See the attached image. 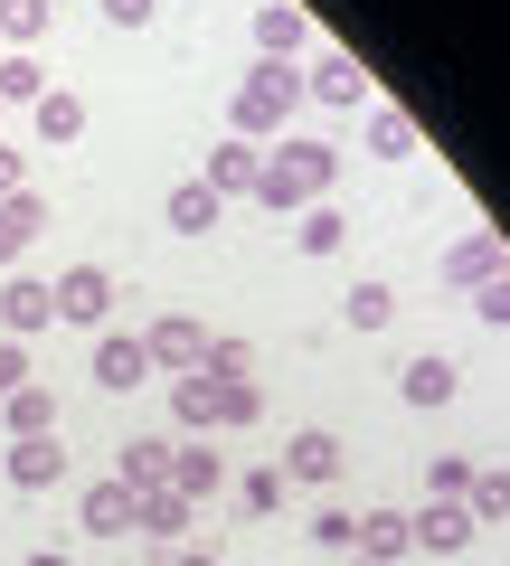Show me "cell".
Segmentation results:
<instances>
[{
    "label": "cell",
    "instance_id": "25",
    "mask_svg": "<svg viewBox=\"0 0 510 566\" xmlns=\"http://www.w3.org/2000/svg\"><path fill=\"white\" fill-rule=\"evenodd\" d=\"M39 133H48V142H76V133H85V95L48 85V95H39Z\"/></svg>",
    "mask_w": 510,
    "mask_h": 566
},
{
    "label": "cell",
    "instance_id": "39",
    "mask_svg": "<svg viewBox=\"0 0 510 566\" xmlns=\"http://www.w3.org/2000/svg\"><path fill=\"white\" fill-rule=\"evenodd\" d=\"M0 199H20V151L0 142Z\"/></svg>",
    "mask_w": 510,
    "mask_h": 566
},
{
    "label": "cell",
    "instance_id": "6",
    "mask_svg": "<svg viewBox=\"0 0 510 566\" xmlns=\"http://www.w3.org/2000/svg\"><path fill=\"white\" fill-rule=\"evenodd\" d=\"M407 547H426V557H454V547H472V510L464 501H426L407 520Z\"/></svg>",
    "mask_w": 510,
    "mask_h": 566
},
{
    "label": "cell",
    "instance_id": "20",
    "mask_svg": "<svg viewBox=\"0 0 510 566\" xmlns=\"http://www.w3.org/2000/svg\"><path fill=\"white\" fill-rule=\"evenodd\" d=\"M341 237H350V218L331 199H312L303 218H293V245H303V255H341Z\"/></svg>",
    "mask_w": 510,
    "mask_h": 566
},
{
    "label": "cell",
    "instance_id": "37",
    "mask_svg": "<svg viewBox=\"0 0 510 566\" xmlns=\"http://www.w3.org/2000/svg\"><path fill=\"white\" fill-rule=\"evenodd\" d=\"M312 538H322V547H341V557H350V510H322V520H312Z\"/></svg>",
    "mask_w": 510,
    "mask_h": 566
},
{
    "label": "cell",
    "instance_id": "12",
    "mask_svg": "<svg viewBox=\"0 0 510 566\" xmlns=\"http://www.w3.org/2000/svg\"><path fill=\"white\" fill-rule=\"evenodd\" d=\"M303 85H312L322 104H368V76H360V57H341V48H322Z\"/></svg>",
    "mask_w": 510,
    "mask_h": 566
},
{
    "label": "cell",
    "instance_id": "10",
    "mask_svg": "<svg viewBox=\"0 0 510 566\" xmlns=\"http://www.w3.org/2000/svg\"><path fill=\"white\" fill-rule=\"evenodd\" d=\"M350 557H368V566L407 557V510H368V520H350Z\"/></svg>",
    "mask_w": 510,
    "mask_h": 566
},
{
    "label": "cell",
    "instance_id": "16",
    "mask_svg": "<svg viewBox=\"0 0 510 566\" xmlns=\"http://www.w3.org/2000/svg\"><path fill=\"white\" fill-rule=\"evenodd\" d=\"M256 39H266V57H284V66H293V48L312 39V20L293 10V0H266V10H256Z\"/></svg>",
    "mask_w": 510,
    "mask_h": 566
},
{
    "label": "cell",
    "instance_id": "31",
    "mask_svg": "<svg viewBox=\"0 0 510 566\" xmlns=\"http://www.w3.org/2000/svg\"><path fill=\"white\" fill-rule=\"evenodd\" d=\"M368 151H388V161H397V151H416V123L397 114V104H378V114H368Z\"/></svg>",
    "mask_w": 510,
    "mask_h": 566
},
{
    "label": "cell",
    "instance_id": "15",
    "mask_svg": "<svg viewBox=\"0 0 510 566\" xmlns=\"http://www.w3.org/2000/svg\"><path fill=\"white\" fill-rule=\"evenodd\" d=\"M39 227H48V208L29 199V189H20V199H0V274L29 255V237H39Z\"/></svg>",
    "mask_w": 510,
    "mask_h": 566
},
{
    "label": "cell",
    "instance_id": "17",
    "mask_svg": "<svg viewBox=\"0 0 510 566\" xmlns=\"http://www.w3.org/2000/svg\"><path fill=\"white\" fill-rule=\"evenodd\" d=\"M0 416H10V444H20V434H48V424H58V387H10Z\"/></svg>",
    "mask_w": 510,
    "mask_h": 566
},
{
    "label": "cell",
    "instance_id": "33",
    "mask_svg": "<svg viewBox=\"0 0 510 566\" xmlns=\"http://www.w3.org/2000/svg\"><path fill=\"white\" fill-rule=\"evenodd\" d=\"M237 501L256 510V520H266V510H284V472H274V463H266V472H246V482H237Z\"/></svg>",
    "mask_w": 510,
    "mask_h": 566
},
{
    "label": "cell",
    "instance_id": "13",
    "mask_svg": "<svg viewBox=\"0 0 510 566\" xmlns=\"http://www.w3.org/2000/svg\"><path fill=\"white\" fill-rule=\"evenodd\" d=\"M218 189H208V180H180V189H170V199H162V227H180V237H208V227H218Z\"/></svg>",
    "mask_w": 510,
    "mask_h": 566
},
{
    "label": "cell",
    "instance_id": "42",
    "mask_svg": "<svg viewBox=\"0 0 510 566\" xmlns=\"http://www.w3.org/2000/svg\"><path fill=\"white\" fill-rule=\"evenodd\" d=\"M350 566H368V557H350Z\"/></svg>",
    "mask_w": 510,
    "mask_h": 566
},
{
    "label": "cell",
    "instance_id": "29",
    "mask_svg": "<svg viewBox=\"0 0 510 566\" xmlns=\"http://www.w3.org/2000/svg\"><path fill=\"white\" fill-rule=\"evenodd\" d=\"M48 20H58V10H48V0H0V39H10V48L48 39Z\"/></svg>",
    "mask_w": 510,
    "mask_h": 566
},
{
    "label": "cell",
    "instance_id": "36",
    "mask_svg": "<svg viewBox=\"0 0 510 566\" xmlns=\"http://www.w3.org/2000/svg\"><path fill=\"white\" fill-rule=\"evenodd\" d=\"M10 387H29V349L20 340H0V397H10Z\"/></svg>",
    "mask_w": 510,
    "mask_h": 566
},
{
    "label": "cell",
    "instance_id": "27",
    "mask_svg": "<svg viewBox=\"0 0 510 566\" xmlns=\"http://www.w3.org/2000/svg\"><path fill=\"white\" fill-rule=\"evenodd\" d=\"M170 416H180V424H218V378H199V368H189V378L170 387Z\"/></svg>",
    "mask_w": 510,
    "mask_h": 566
},
{
    "label": "cell",
    "instance_id": "41",
    "mask_svg": "<svg viewBox=\"0 0 510 566\" xmlns=\"http://www.w3.org/2000/svg\"><path fill=\"white\" fill-rule=\"evenodd\" d=\"M29 566H66V557H58V547H39V557H29Z\"/></svg>",
    "mask_w": 510,
    "mask_h": 566
},
{
    "label": "cell",
    "instance_id": "28",
    "mask_svg": "<svg viewBox=\"0 0 510 566\" xmlns=\"http://www.w3.org/2000/svg\"><path fill=\"white\" fill-rule=\"evenodd\" d=\"M199 378H208V368H199ZM256 416H266V387H256V378H218V424H256Z\"/></svg>",
    "mask_w": 510,
    "mask_h": 566
},
{
    "label": "cell",
    "instance_id": "1",
    "mask_svg": "<svg viewBox=\"0 0 510 566\" xmlns=\"http://www.w3.org/2000/svg\"><path fill=\"white\" fill-rule=\"evenodd\" d=\"M331 180H341V151L331 142H274L266 170H256V199L266 208H312Z\"/></svg>",
    "mask_w": 510,
    "mask_h": 566
},
{
    "label": "cell",
    "instance_id": "23",
    "mask_svg": "<svg viewBox=\"0 0 510 566\" xmlns=\"http://www.w3.org/2000/svg\"><path fill=\"white\" fill-rule=\"evenodd\" d=\"M133 510H143V501H133L123 482H95V491H85V528H104V538H123V528H133Z\"/></svg>",
    "mask_w": 510,
    "mask_h": 566
},
{
    "label": "cell",
    "instance_id": "26",
    "mask_svg": "<svg viewBox=\"0 0 510 566\" xmlns=\"http://www.w3.org/2000/svg\"><path fill=\"white\" fill-rule=\"evenodd\" d=\"M341 312H350V331H388L397 293H388V283H350V293H341Z\"/></svg>",
    "mask_w": 510,
    "mask_h": 566
},
{
    "label": "cell",
    "instance_id": "24",
    "mask_svg": "<svg viewBox=\"0 0 510 566\" xmlns=\"http://www.w3.org/2000/svg\"><path fill=\"white\" fill-rule=\"evenodd\" d=\"M48 95V66L29 57V48H10V57H0V104H39Z\"/></svg>",
    "mask_w": 510,
    "mask_h": 566
},
{
    "label": "cell",
    "instance_id": "14",
    "mask_svg": "<svg viewBox=\"0 0 510 566\" xmlns=\"http://www.w3.org/2000/svg\"><path fill=\"white\" fill-rule=\"evenodd\" d=\"M218 444H170V491H180V501H208V491H218Z\"/></svg>",
    "mask_w": 510,
    "mask_h": 566
},
{
    "label": "cell",
    "instance_id": "19",
    "mask_svg": "<svg viewBox=\"0 0 510 566\" xmlns=\"http://www.w3.org/2000/svg\"><path fill=\"white\" fill-rule=\"evenodd\" d=\"M133 501H143V510H133V528H143V538H180V528H189V501H180V491H133Z\"/></svg>",
    "mask_w": 510,
    "mask_h": 566
},
{
    "label": "cell",
    "instance_id": "11",
    "mask_svg": "<svg viewBox=\"0 0 510 566\" xmlns=\"http://www.w3.org/2000/svg\"><path fill=\"white\" fill-rule=\"evenodd\" d=\"M58 472H66V444H58V434H20V444H10V482H20V491H48Z\"/></svg>",
    "mask_w": 510,
    "mask_h": 566
},
{
    "label": "cell",
    "instance_id": "35",
    "mask_svg": "<svg viewBox=\"0 0 510 566\" xmlns=\"http://www.w3.org/2000/svg\"><path fill=\"white\" fill-rule=\"evenodd\" d=\"M472 312H482V322H501V331H510V274H491V283H482V303H472Z\"/></svg>",
    "mask_w": 510,
    "mask_h": 566
},
{
    "label": "cell",
    "instance_id": "4",
    "mask_svg": "<svg viewBox=\"0 0 510 566\" xmlns=\"http://www.w3.org/2000/svg\"><path fill=\"white\" fill-rule=\"evenodd\" d=\"M284 482H303V491H322V482H341V434H322V424H303V434H293L284 444Z\"/></svg>",
    "mask_w": 510,
    "mask_h": 566
},
{
    "label": "cell",
    "instance_id": "34",
    "mask_svg": "<svg viewBox=\"0 0 510 566\" xmlns=\"http://www.w3.org/2000/svg\"><path fill=\"white\" fill-rule=\"evenodd\" d=\"M208 378H246V368H256V349H246V340H208Z\"/></svg>",
    "mask_w": 510,
    "mask_h": 566
},
{
    "label": "cell",
    "instance_id": "9",
    "mask_svg": "<svg viewBox=\"0 0 510 566\" xmlns=\"http://www.w3.org/2000/svg\"><path fill=\"white\" fill-rule=\"evenodd\" d=\"M143 378H152V349L133 331H104L95 340V387H143Z\"/></svg>",
    "mask_w": 510,
    "mask_h": 566
},
{
    "label": "cell",
    "instance_id": "38",
    "mask_svg": "<svg viewBox=\"0 0 510 566\" xmlns=\"http://www.w3.org/2000/svg\"><path fill=\"white\" fill-rule=\"evenodd\" d=\"M104 20H114V29H143V20H152V0H104Z\"/></svg>",
    "mask_w": 510,
    "mask_h": 566
},
{
    "label": "cell",
    "instance_id": "18",
    "mask_svg": "<svg viewBox=\"0 0 510 566\" xmlns=\"http://www.w3.org/2000/svg\"><path fill=\"white\" fill-rule=\"evenodd\" d=\"M170 482V444L162 434H133V444H123V491H162Z\"/></svg>",
    "mask_w": 510,
    "mask_h": 566
},
{
    "label": "cell",
    "instance_id": "8",
    "mask_svg": "<svg viewBox=\"0 0 510 566\" xmlns=\"http://www.w3.org/2000/svg\"><path fill=\"white\" fill-rule=\"evenodd\" d=\"M256 170H266V151H256V142H218L199 180L218 189V199H256Z\"/></svg>",
    "mask_w": 510,
    "mask_h": 566
},
{
    "label": "cell",
    "instance_id": "22",
    "mask_svg": "<svg viewBox=\"0 0 510 566\" xmlns=\"http://www.w3.org/2000/svg\"><path fill=\"white\" fill-rule=\"evenodd\" d=\"M454 378H464V368L426 349V359H407V378H397V387H407V406H445V397H454Z\"/></svg>",
    "mask_w": 510,
    "mask_h": 566
},
{
    "label": "cell",
    "instance_id": "2",
    "mask_svg": "<svg viewBox=\"0 0 510 566\" xmlns=\"http://www.w3.org/2000/svg\"><path fill=\"white\" fill-rule=\"evenodd\" d=\"M293 95H303V76H293L284 57H266V66H256V76L237 85V142H266L274 123L293 114Z\"/></svg>",
    "mask_w": 510,
    "mask_h": 566
},
{
    "label": "cell",
    "instance_id": "7",
    "mask_svg": "<svg viewBox=\"0 0 510 566\" xmlns=\"http://www.w3.org/2000/svg\"><path fill=\"white\" fill-rule=\"evenodd\" d=\"M48 322H58L48 283H29V274H10V283H0V340H29V331H48Z\"/></svg>",
    "mask_w": 510,
    "mask_h": 566
},
{
    "label": "cell",
    "instance_id": "5",
    "mask_svg": "<svg viewBox=\"0 0 510 566\" xmlns=\"http://www.w3.org/2000/svg\"><path fill=\"white\" fill-rule=\"evenodd\" d=\"M143 349H152V368H180V378H189V368L208 359V331L189 322V312H162V322L143 331Z\"/></svg>",
    "mask_w": 510,
    "mask_h": 566
},
{
    "label": "cell",
    "instance_id": "32",
    "mask_svg": "<svg viewBox=\"0 0 510 566\" xmlns=\"http://www.w3.org/2000/svg\"><path fill=\"white\" fill-rule=\"evenodd\" d=\"M426 491H435V501H464V491H472V463H464V453H435V463H426Z\"/></svg>",
    "mask_w": 510,
    "mask_h": 566
},
{
    "label": "cell",
    "instance_id": "3",
    "mask_svg": "<svg viewBox=\"0 0 510 566\" xmlns=\"http://www.w3.org/2000/svg\"><path fill=\"white\" fill-rule=\"evenodd\" d=\"M48 303H58V322H104V312H114V274H104V264H66V274L48 283Z\"/></svg>",
    "mask_w": 510,
    "mask_h": 566
},
{
    "label": "cell",
    "instance_id": "21",
    "mask_svg": "<svg viewBox=\"0 0 510 566\" xmlns=\"http://www.w3.org/2000/svg\"><path fill=\"white\" fill-rule=\"evenodd\" d=\"M491 274H501V237H491V227H482V237H464V245L445 255V283H491Z\"/></svg>",
    "mask_w": 510,
    "mask_h": 566
},
{
    "label": "cell",
    "instance_id": "30",
    "mask_svg": "<svg viewBox=\"0 0 510 566\" xmlns=\"http://www.w3.org/2000/svg\"><path fill=\"white\" fill-rule=\"evenodd\" d=\"M464 510H472V528H482V520H510V472H472Z\"/></svg>",
    "mask_w": 510,
    "mask_h": 566
},
{
    "label": "cell",
    "instance_id": "40",
    "mask_svg": "<svg viewBox=\"0 0 510 566\" xmlns=\"http://www.w3.org/2000/svg\"><path fill=\"white\" fill-rule=\"evenodd\" d=\"M152 566H218V557H152Z\"/></svg>",
    "mask_w": 510,
    "mask_h": 566
}]
</instances>
